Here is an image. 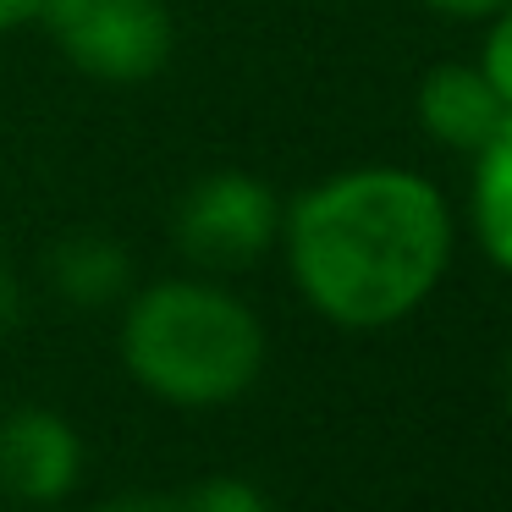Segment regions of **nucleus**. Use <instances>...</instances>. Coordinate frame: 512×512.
<instances>
[{
  "label": "nucleus",
  "mask_w": 512,
  "mask_h": 512,
  "mask_svg": "<svg viewBox=\"0 0 512 512\" xmlns=\"http://www.w3.org/2000/svg\"><path fill=\"white\" fill-rule=\"evenodd\" d=\"M507 116V100L479 67L463 61H441L430 78L419 83V122L435 144L446 149H479Z\"/></svg>",
  "instance_id": "423d86ee"
},
{
  "label": "nucleus",
  "mask_w": 512,
  "mask_h": 512,
  "mask_svg": "<svg viewBox=\"0 0 512 512\" xmlns=\"http://www.w3.org/2000/svg\"><path fill=\"white\" fill-rule=\"evenodd\" d=\"M122 364L160 402L221 408L259 380L265 331L243 298L210 281H155L127 303Z\"/></svg>",
  "instance_id": "f03ea898"
},
{
  "label": "nucleus",
  "mask_w": 512,
  "mask_h": 512,
  "mask_svg": "<svg viewBox=\"0 0 512 512\" xmlns=\"http://www.w3.org/2000/svg\"><path fill=\"white\" fill-rule=\"evenodd\" d=\"M496 23H490V34H485V78L496 83V94L507 100V111H512V0L501 6V12H490Z\"/></svg>",
  "instance_id": "9d476101"
},
{
  "label": "nucleus",
  "mask_w": 512,
  "mask_h": 512,
  "mask_svg": "<svg viewBox=\"0 0 512 512\" xmlns=\"http://www.w3.org/2000/svg\"><path fill=\"white\" fill-rule=\"evenodd\" d=\"M17 314H23V292H17V276L0 265V331H12Z\"/></svg>",
  "instance_id": "f8f14e48"
},
{
  "label": "nucleus",
  "mask_w": 512,
  "mask_h": 512,
  "mask_svg": "<svg viewBox=\"0 0 512 512\" xmlns=\"http://www.w3.org/2000/svg\"><path fill=\"white\" fill-rule=\"evenodd\" d=\"M507 386H512V358H507Z\"/></svg>",
  "instance_id": "2eb2a0df"
},
{
  "label": "nucleus",
  "mask_w": 512,
  "mask_h": 512,
  "mask_svg": "<svg viewBox=\"0 0 512 512\" xmlns=\"http://www.w3.org/2000/svg\"><path fill=\"white\" fill-rule=\"evenodd\" d=\"M298 292L347 331H380L435 292L452 259V215L435 182L364 166L309 188L287 215Z\"/></svg>",
  "instance_id": "f257e3e1"
},
{
  "label": "nucleus",
  "mask_w": 512,
  "mask_h": 512,
  "mask_svg": "<svg viewBox=\"0 0 512 512\" xmlns=\"http://www.w3.org/2000/svg\"><path fill=\"white\" fill-rule=\"evenodd\" d=\"M100 512H182V501H171V496H116V501H105Z\"/></svg>",
  "instance_id": "9b49d317"
},
{
  "label": "nucleus",
  "mask_w": 512,
  "mask_h": 512,
  "mask_svg": "<svg viewBox=\"0 0 512 512\" xmlns=\"http://www.w3.org/2000/svg\"><path fill=\"white\" fill-rule=\"evenodd\" d=\"M424 6H435L441 17H490V12H501L507 0H424Z\"/></svg>",
  "instance_id": "ddd939ff"
},
{
  "label": "nucleus",
  "mask_w": 512,
  "mask_h": 512,
  "mask_svg": "<svg viewBox=\"0 0 512 512\" xmlns=\"http://www.w3.org/2000/svg\"><path fill=\"white\" fill-rule=\"evenodd\" d=\"M182 512H270V501L248 479H204L193 496H182Z\"/></svg>",
  "instance_id": "1a4fd4ad"
},
{
  "label": "nucleus",
  "mask_w": 512,
  "mask_h": 512,
  "mask_svg": "<svg viewBox=\"0 0 512 512\" xmlns=\"http://www.w3.org/2000/svg\"><path fill=\"white\" fill-rule=\"evenodd\" d=\"M276 193L248 171H210L177 204V248L204 270H243L276 243Z\"/></svg>",
  "instance_id": "20e7f679"
},
{
  "label": "nucleus",
  "mask_w": 512,
  "mask_h": 512,
  "mask_svg": "<svg viewBox=\"0 0 512 512\" xmlns=\"http://www.w3.org/2000/svg\"><path fill=\"white\" fill-rule=\"evenodd\" d=\"M474 232L479 248L512 270V111L474 149Z\"/></svg>",
  "instance_id": "6e6552de"
},
{
  "label": "nucleus",
  "mask_w": 512,
  "mask_h": 512,
  "mask_svg": "<svg viewBox=\"0 0 512 512\" xmlns=\"http://www.w3.org/2000/svg\"><path fill=\"white\" fill-rule=\"evenodd\" d=\"M39 6H45V0H0V34H12V28L34 23Z\"/></svg>",
  "instance_id": "4468645a"
},
{
  "label": "nucleus",
  "mask_w": 512,
  "mask_h": 512,
  "mask_svg": "<svg viewBox=\"0 0 512 512\" xmlns=\"http://www.w3.org/2000/svg\"><path fill=\"white\" fill-rule=\"evenodd\" d=\"M34 23L61 45V56L100 83H144L171 61L166 0H45Z\"/></svg>",
  "instance_id": "7ed1b4c3"
},
{
  "label": "nucleus",
  "mask_w": 512,
  "mask_h": 512,
  "mask_svg": "<svg viewBox=\"0 0 512 512\" xmlns=\"http://www.w3.org/2000/svg\"><path fill=\"white\" fill-rule=\"evenodd\" d=\"M83 474V441L61 413L17 408L0 419V490L17 501H61Z\"/></svg>",
  "instance_id": "39448f33"
},
{
  "label": "nucleus",
  "mask_w": 512,
  "mask_h": 512,
  "mask_svg": "<svg viewBox=\"0 0 512 512\" xmlns=\"http://www.w3.org/2000/svg\"><path fill=\"white\" fill-rule=\"evenodd\" d=\"M45 270H50V287H56L67 303H78V309L116 303L127 292V281H133V259H127V248L116 243V237H105V232L61 237V243L50 248Z\"/></svg>",
  "instance_id": "0eeeda50"
}]
</instances>
